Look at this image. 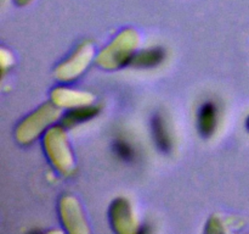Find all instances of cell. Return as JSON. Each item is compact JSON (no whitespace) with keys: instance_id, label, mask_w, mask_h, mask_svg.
<instances>
[{"instance_id":"6da1fadb","label":"cell","mask_w":249,"mask_h":234,"mask_svg":"<svg viewBox=\"0 0 249 234\" xmlns=\"http://www.w3.org/2000/svg\"><path fill=\"white\" fill-rule=\"evenodd\" d=\"M140 46V34L134 28H124L95 56L101 70L116 71L130 65Z\"/></svg>"},{"instance_id":"7a4b0ae2","label":"cell","mask_w":249,"mask_h":234,"mask_svg":"<svg viewBox=\"0 0 249 234\" xmlns=\"http://www.w3.org/2000/svg\"><path fill=\"white\" fill-rule=\"evenodd\" d=\"M43 149L49 162L63 177H72L77 171L74 154L65 127L53 124L43 136Z\"/></svg>"},{"instance_id":"3957f363","label":"cell","mask_w":249,"mask_h":234,"mask_svg":"<svg viewBox=\"0 0 249 234\" xmlns=\"http://www.w3.org/2000/svg\"><path fill=\"white\" fill-rule=\"evenodd\" d=\"M61 117V109L49 101L24 117L16 127L15 138L21 145H31L45 134Z\"/></svg>"},{"instance_id":"277c9868","label":"cell","mask_w":249,"mask_h":234,"mask_svg":"<svg viewBox=\"0 0 249 234\" xmlns=\"http://www.w3.org/2000/svg\"><path fill=\"white\" fill-rule=\"evenodd\" d=\"M92 60H95V49L92 41L84 40L66 60L56 66L53 75L58 82L72 83L84 75Z\"/></svg>"},{"instance_id":"5b68a950","label":"cell","mask_w":249,"mask_h":234,"mask_svg":"<svg viewBox=\"0 0 249 234\" xmlns=\"http://www.w3.org/2000/svg\"><path fill=\"white\" fill-rule=\"evenodd\" d=\"M58 214L66 232L71 234L90 233L88 219L79 200L71 194H65L58 201Z\"/></svg>"},{"instance_id":"8992f818","label":"cell","mask_w":249,"mask_h":234,"mask_svg":"<svg viewBox=\"0 0 249 234\" xmlns=\"http://www.w3.org/2000/svg\"><path fill=\"white\" fill-rule=\"evenodd\" d=\"M108 217L112 229L118 234H135L140 228L133 205L125 197L113 200L109 206Z\"/></svg>"},{"instance_id":"52a82bcc","label":"cell","mask_w":249,"mask_h":234,"mask_svg":"<svg viewBox=\"0 0 249 234\" xmlns=\"http://www.w3.org/2000/svg\"><path fill=\"white\" fill-rule=\"evenodd\" d=\"M50 101L53 102L60 109L73 110L77 107L92 105L95 101V97L85 90L72 89V88L56 87L50 93Z\"/></svg>"},{"instance_id":"ba28073f","label":"cell","mask_w":249,"mask_h":234,"mask_svg":"<svg viewBox=\"0 0 249 234\" xmlns=\"http://www.w3.org/2000/svg\"><path fill=\"white\" fill-rule=\"evenodd\" d=\"M198 129L204 136H211L218 126V107L214 102H204L198 111Z\"/></svg>"},{"instance_id":"9c48e42d","label":"cell","mask_w":249,"mask_h":234,"mask_svg":"<svg viewBox=\"0 0 249 234\" xmlns=\"http://www.w3.org/2000/svg\"><path fill=\"white\" fill-rule=\"evenodd\" d=\"M99 112L100 106H96L94 104L68 110V112L62 118V126L66 127V128H73V127L78 126V124L83 123V122L94 118L95 116H97Z\"/></svg>"},{"instance_id":"30bf717a","label":"cell","mask_w":249,"mask_h":234,"mask_svg":"<svg viewBox=\"0 0 249 234\" xmlns=\"http://www.w3.org/2000/svg\"><path fill=\"white\" fill-rule=\"evenodd\" d=\"M165 58L162 48H148L138 51L131 60L130 66L136 68H152L158 66Z\"/></svg>"},{"instance_id":"8fae6325","label":"cell","mask_w":249,"mask_h":234,"mask_svg":"<svg viewBox=\"0 0 249 234\" xmlns=\"http://www.w3.org/2000/svg\"><path fill=\"white\" fill-rule=\"evenodd\" d=\"M152 132L158 148L162 149L163 151H168L172 149V134H170L169 128H168L167 121H165V118L162 115H156L155 118H153Z\"/></svg>"},{"instance_id":"7c38bea8","label":"cell","mask_w":249,"mask_h":234,"mask_svg":"<svg viewBox=\"0 0 249 234\" xmlns=\"http://www.w3.org/2000/svg\"><path fill=\"white\" fill-rule=\"evenodd\" d=\"M116 153L123 160H131L134 157V149L128 141L125 140H118L116 143Z\"/></svg>"},{"instance_id":"4fadbf2b","label":"cell","mask_w":249,"mask_h":234,"mask_svg":"<svg viewBox=\"0 0 249 234\" xmlns=\"http://www.w3.org/2000/svg\"><path fill=\"white\" fill-rule=\"evenodd\" d=\"M206 232L207 233H223V222L220 221V218H219L218 216H212L211 218H209Z\"/></svg>"},{"instance_id":"5bb4252c","label":"cell","mask_w":249,"mask_h":234,"mask_svg":"<svg viewBox=\"0 0 249 234\" xmlns=\"http://www.w3.org/2000/svg\"><path fill=\"white\" fill-rule=\"evenodd\" d=\"M12 62H14V58H12L11 53L9 50H6L5 48H2L1 53H0V63H1L2 75H5V72L11 67Z\"/></svg>"},{"instance_id":"9a60e30c","label":"cell","mask_w":249,"mask_h":234,"mask_svg":"<svg viewBox=\"0 0 249 234\" xmlns=\"http://www.w3.org/2000/svg\"><path fill=\"white\" fill-rule=\"evenodd\" d=\"M14 1L17 6H27V5L31 4L33 0H14Z\"/></svg>"},{"instance_id":"2e32d148","label":"cell","mask_w":249,"mask_h":234,"mask_svg":"<svg viewBox=\"0 0 249 234\" xmlns=\"http://www.w3.org/2000/svg\"><path fill=\"white\" fill-rule=\"evenodd\" d=\"M247 128L249 129V116H248V118H247Z\"/></svg>"}]
</instances>
